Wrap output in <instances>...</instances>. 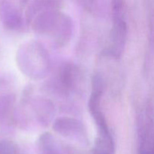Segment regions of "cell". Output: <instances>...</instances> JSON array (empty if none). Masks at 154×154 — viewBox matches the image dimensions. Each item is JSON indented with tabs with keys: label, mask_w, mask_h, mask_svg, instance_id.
Here are the masks:
<instances>
[{
	"label": "cell",
	"mask_w": 154,
	"mask_h": 154,
	"mask_svg": "<svg viewBox=\"0 0 154 154\" xmlns=\"http://www.w3.org/2000/svg\"><path fill=\"white\" fill-rule=\"evenodd\" d=\"M53 129L61 136L81 145L87 146L89 144L87 128L78 119L69 117H59L54 120Z\"/></svg>",
	"instance_id": "obj_3"
},
{
	"label": "cell",
	"mask_w": 154,
	"mask_h": 154,
	"mask_svg": "<svg viewBox=\"0 0 154 154\" xmlns=\"http://www.w3.org/2000/svg\"><path fill=\"white\" fill-rule=\"evenodd\" d=\"M0 20L6 29L10 30L20 29L23 23L20 11L10 0L0 1Z\"/></svg>",
	"instance_id": "obj_6"
},
{
	"label": "cell",
	"mask_w": 154,
	"mask_h": 154,
	"mask_svg": "<svg viewBox=\"0 0 154 154\" xmlns=\"http://www.w3.org/2000/svg\"><path fill=\"white\" fill-rule=\"evenodd\" d=\"M138 154H154V122L152 119L143 123L138 134Z\"/></svg>",
	"instance_id": "obj_7"
},
{
	"label": "cell",
	"mask_w": 154,
	"mask_h": 154,
	"mask_svg": "<svg viewBox=\"0 0 154 154\" xmlns=\"http://www.w3.org/2000/svg\"><path fill=\"white\" fill-rule=\"evenodd\" d=\"M18 147L10 141H0V154H18Z\"/></svg>",
	"instance_id": "obj_12"
},
{
	"label": "cell",
	"mask_w": 154,
	"mask_h": 154,
	"mask_svg": "<svg viewBox=\"0 0 154 154\" xmlns=\"http://www.w3.org/2000/svg\"><path fill=\"white\" fill-rule=\"evenodd\" d=\"M32 108L39 124L48 126L54 115V104L44 98H36L32 102Z\"/></svg>",
	"instance_id": "obj_8"
},
{
	"label": "cell",
	"mask_w": 154,
	"mask_h": 154,
	"mask_svg": "<svg viewBox=\"0 0 154 154\" xmlns=\"http://www.w3.org/2000/svg\"><path fill=\"white\" fill-rule=\"evenodd\" d=\"M35 32L49 39L53 47L61 48L70 41L73 31L72 20L58 9H50L38 14L32 20Z\"/></svg>",
	"instance_id": "obj_1"
},
{
	"label": "cell",
	"mask_w": 154,
	"mask_h": 154,
	"mask_svg": "<svg viewBox=\"0 0 154 154\" xmlns=\"http://www.w3.org/2000/svg\"><path fill=\"white\" fill-rule=\"evenodd\" d=\"M38 150L39 154H63L57 141L49 132H45L39 137Z\"/></svg>",
	"instance_id": "obj_10"
},
{
	"label": "cell",
	"mask_w": 154,
	"mask_h": 154,
	"mask_svg": "<svg viewBox=\"0 0 154 154\" xmlns=\"http://www.w3.org/2000/svg\"><path fill=\"white\" fill-rule=\"evenodd\" d=\"M82 72L73 63H66L59 72V83L64 92L78 91L83 83Z\"/></svg>",
	"instance_id": "obj_5"
},
{
	"label": "cell",
	"mask_w": 154,
	"mask_h": 154,
	"mask_svg": "<svg viewBox=\"0 0 154 154\" xmlns=\"http://www.w3.org/2000/svg\"><path fill=\"white\" fill-rule=\"evenodd\" d=\"M127 24L124 19L113 20V26L109 36V43L105 48V54L119 58L124 51L127 37Z\"/></svg>",
	"instance_id": "obj_4"
},
{
	"label": "cell",
	"mask_w": 154,
	"mask_h": 154,
	"mask_svg": "<svg viewBox=\"0 0 154 154\" xmlns=\"http://www.w3.org/2000/svg\"><path fill=\"white\" fill-rule=\"evenodd\" d=\"M113 19H124L125 0H111Z\"/></svg>",
	"instance_id": "obj_11"
},
{
	"label": "cell",
	"mask_w": 154,
	"mask_h": 154,
	"mask_svg": "<svg viewBox=\"0 0 154 154\" xmlns=\"http://www.w3.org/2000/svg\"><path fill=\"white\" fill-rule=\"evenodd\" d=\"M17 64L21 72L32 79L45 78L51 69L49 54L41 43L35 41L23 44L17 52Z\"/></svg>",
	"instance_id": "obj_2"
},
{
	"label": "cell",
	"mask_w": 154,
	"mask_h": 154,
	"mask_svg": "<svg viewBox=\"0 0 154 154\" xmlns=\"http://www.w3.org/2000/svg\"><path fill=\"white\" fill-rule=\"evenodd\" d=\"M58 8L59 3L57 0H33L26 11V22L31 23L38 14L50 9H58Z\"/></svg>",
	"instance_id": "obj_9"
}]
</instances>
